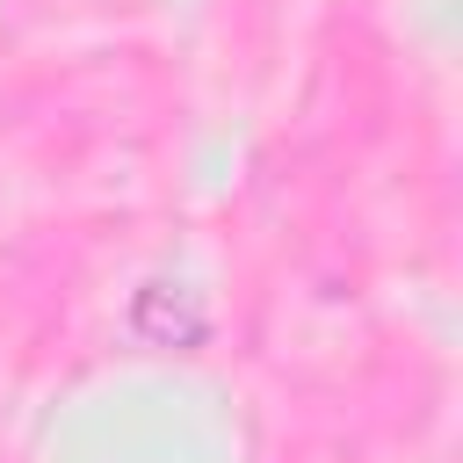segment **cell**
<instances>
[{"mask_svg":"<svg viewBox=\"0 0 463 463\" xmlns=\"http://www.w3.org/2000/svg\"><path fill=\"white\" fill-rule=\"evenodd\" d=\"M130 333L145 347H166V354H195L210 340V297L188 289V282H145L130 297Z\"/></svg>","mask_w":463,"mask_h":463,"instance_id":"1","label":"cell"}]
</instances>
